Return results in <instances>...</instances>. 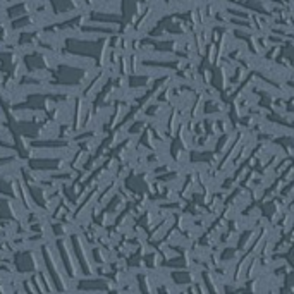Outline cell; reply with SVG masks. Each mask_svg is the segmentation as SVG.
I'll return each instance as SVG.
<instances>
[{
  "instance_id": "obj_1",
  "label": "cell",
  "mask_w": 294,
  "mask_h": 294,
  "mask_svg": "<svg viewBox=\"0 0 294 294\" xmlns=\"http://www.w3.org/2000/svg\"><path fill=\"white\" fill-rule=\"evenodd\" d=\"M42 251H43V256H45L47 265H49V272H50L52 279H54V282H59L57 287L64 291V289H67V285H66V284H62V282H64V279H62L61 270H59L57 263H55V260H54V255H52V248H50V246H43Z\"/></svg>"
},
{
  "instance_id": "obj_2",
  "label": "cell",
  "mask_w": 294,
  "mask_h": 294,
  "mask_svg": "<svg viewBox=\"0 0 294 294\" xmlns=\"http://www.w3.org/2000/svg\"><path fill=\"white\" fill-rule=\"evenodd\" d=\"M38 258L33 251H25L18 256V267L23 272H33V270H38Z\"/></svg>"
},
{
  "instance_id": "obj_3",
  "label": "cell",
  "mask_w": 294,
  "mask_h": 294,
  "mask_svg": "<svg viewBox=\"0 0 294 294\" xmlns=\"http://www.w3.org/2000/svg\"><path fill=\"white\" fill-rule=\"evenodd\" d=\"M59 249H61V255L64 258V263H66V270L69 272L71 277H76L78 275V268H76V263H74V258L71 255L69 251V246L64 239L59 241Z\"/></svg>"
},
{
  "instance_id": "obj_4",
  "label": "cell",
  "mask_w": 294,
  "mask_h": 294,
  "mask_svg": "<svg viewBox=\"0 0 294 294\" xmlns=\"http://www.w3.org/2000/svg\"><path fill=\"white\" fill-rule=\"evenodd\" d=\"M73 243H74V249H76V256L79 258V261L83 263V267H85V272L86 273H93V268H91V265H90V260H88V256H86V251H85V248L81 246V237H74L73 239Z\"/></svg>"
},
{
  "instance_id": "obj_5",
  "label": "cell",
  "mask_w": 294,
  "mask_h": 294,
  "mask_svg": "<svg viewBox=\"0 0 294 294\" xmlns=\"http://www.w3.org/2000/svg\"><path fill=\"white\" fill-rule=\"evenodd\" d=\"M54 229H57V234H59V236H62V234L69 232V229H67L64 224H57V225H55Z\"/></svg>"
}]
</instances>
